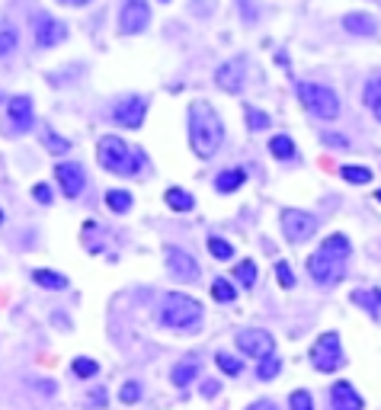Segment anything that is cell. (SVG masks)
I'll return each instance as SVG.
<instances>
[{
  "label": "cell",
  "mask_w": 381,
  "mask_h": 410,
  "mask_svg": "<svg viewBox=\"0 0 381 410\" xmlns=\"http://www.w3.org/2000/svg\"><path fill=\"white\" fill-rule=\"evenodd\" d=\"M362 103L372 109V116L381 122V74L368 77L365 80V93H362Z\"/></svg>",
  "instance_id": "d6986e66"
},
{
  "label": "cell",
  "mask_w": 381,
  "mask_h": 410,
  "mask_svg": "<svg viewBox=\"0 0 381 410\" xmlns=\"http://www.w3.org/2000/svg\"><path fill=\"white\" fill-rule=\"evenodd\" d=\"M55 180L61 183V193L68 195V199H77V195L83 193V186H87V174H83V167H80V164H74V160L58 164V167H55Z\"/></svg>",
  "instance_id": "7c38bea8"
},
{
  "label": "cell",
  "mask_w": 381,
  "mask_h": 410,
  "mask_svg": "<svg viewBox=\"0 0 381 410\" xmlns=\"http://www.w3.org/2000/svg\"><path fill=\"white\" fill-rule=\"evenodd\" d=\"M32 195L42 202V205H52V189L45 186V183H39V186H32Z\"/></svg>",
  "instance_id": "f35d334b"
},
{
  "label": "cell",
  "mask_w": 381,
  "mask_h": 410,
  "mask_svg": "<svg viewBox=\"0 0 381 410\" xmlns=\"http://www.w3.org/2000/svg\"><path fill=\"white\" fill-rule=\"evenodd\" d=\"M32 282L42 285V289H52V292H64V289H68V279H64L61 272H52V270H35Z\"/></svg>",
  "instance_id": "44dd1931"
},
{
  "label": "cell",
  "mask_w": 381,
  "mask_h": 410,
  "mask_svg": "<svg viewBox=\"0 0 381 410\" xmlns=\"http://www.w3.org/2000/svg\"><path fill=\"white\" fill-rule=\"evenodd\" d=\"M212 299L215 301H234L237 289L228 282V279H215V282H212Z\"/></svg>",
  "instance_id": "83f0119b"
},
{
  "label": "cell",
  "mask_w": 381,
  "mask_h": 410,
  "mask_svg": "<svg viewBox=\"0 0 381 410\" xmlns=\"http://www.w3.org/2000/svg\"><path fill=\"white\" fill-rule=\"evenodd\" d=\"M147 23H151V7H147V0H125L122 13H119V29H122V35L145 32Z\"/></svg>",
  "instance_id": "ba28073f"
},
{
  "label": "cell",
  "mask_w": 381,
  "mask_h": 410,
  "mask_svg": "<svg viewBox=\"0 0 381 410\" xmlns=\"http://www.w3.org/2000/svg\"><path fill=\"white\" fill-rule=\"evenodd\" d=\"M340 176H343V180H346V183H356V186H365V183L372 180V170H368V167H343V170H340Z\"/></svg>",
  "instance_id": "f1b7e54d"
},
{
  "label": "cell",
  "mask_w": 381,
  "mask_h": 410,
  "mask_svg": "<svg viewBox=\"0 0 381 410\" xmlns=\"http://www.w3.org/2000/svg\"><path fill=\"white\" fill-rule=\"evenodd\" d=\"M97 160H99V167L109 170V174H116V176H135L141 167H145V154L135 151V147H128L122 138H116V135L99 138Z\"/></svg>",
  "instance_id": "3957f363"
},
{
  "label": "cell",
  "mask_w": 381,
  "mask_h": 410,
  "mask_svg": "<svg viewBox=\"0 0 381 410\" xmlns=\"http://www.w3.org/2000/svg\"><path fill=\"white\" fill-rule=\"evenodd\" d=\"M243 74H247V61H243V58H231V61H224L222 68L215 71V84L222 87L224 93H241Z\"/></svg>",
  "instance_id": "4fadbf2b"
},
{
  "label": "cell",
  "mask_w": 381,
  "mask_h": 410,
  "mask_svg": "<svg viewBox=\"0 0 381 410\" xmlns=\"http://www.w3.org/2000/svg\"><path fill=\"white\" fill-rule=\"evenodd\" d=\"M289 410H314V401L308 391H291L289 397Z\"/></svg>",
  "instance_id": "e575fe53"
},
{
  "label": "cell",
  "mask_w": 381,
  "mask_h": 410,
  "mask_svg": "<svg viewBox=\"0 0 381 410\" xmlns=\"http://www.w3.org/2000/svg\"><path fill=\"white\" fill-rule=\"evenodd\" d=\"M234 279L241 285H247V289H253V285H257V263H253V260H243V263H237L234 266Z\"/></svg>",
  "instance_id": "4316f807"
},
{
  "label": "cell",
  "mask_w": 381,
  "mask_h": 410,
  "mask_svg": "<svg viewBox=\"0 0 381 410\" xmlns=\"http://www.w3.org/2000/svg\"><path fill=\"white\" fill-rule=\"evenodd\" d=\"M247 410H279V407L272 401H257V404H250Z\"/></svg>",
  "instance_id": "ab89813d"
},
{
  "label": "cell",
  "mask_w": 381,
  "mask_h": 410,
  "mask_svg": "<svg viewBox=\"0 0 381 410\" xmlns=\"http://www.w3.org/2000/svg\"><path fill=\"white\" fill-rule=\"evenodd\" d=\"M215 391H218V382H205V385H202V394H208V397H212V394H215Z\"/></svg>",
  "instance_id": "60d3db41"
},
{
  "label": "cell",
  "mask_w": 381,
  "mask_h": 410,
  "mask_svg": "<svg viewBox=\"0 0 381 410\" xmlns=\"http://www.w3.org/2000/svg\"><path fill=\"white\" fill-rule=\"evenodd\" d=\"M237 349L253 356V359H266V356H272V349H276V340H272V334H266V330H241V334H237Z\"/></svg>",
  "instance_id": "8fae6325"
},
{
  "label": "cell",
  "mask_w": 381,
  "mask_h": 410,
  "mask_svg": "<svg viewBox=\"0 0 381 410\" xmlns=\"http://www.w3.org/2000/svg\"><path fill=\"white\" fill-rule=\"evenodd\" d=\"M353 301L359 308H365L375 320L381 318V289H356L353 292Z\"/></svg>",
  "instance_id": "ac0fdd59"
},
{
  "label": "cell",
  "mask_w": 381,
  "mask_h": 410,
  "mask_svg": "<svg viewBox=\"0 0 381 410\" xmlns=\"http://www.w3.org/2000/svg\"><path fill=\"white\" fill-rule=\"evenodd\" d=\"M160 4H167V0H160Z\"/></svg>",
  "instance_id": "f6af8a7d"
},
{
  "label": "cell",
  "mask_w": 381,
  "mask_h": 410,
  "mask_svg": "<svg viewBox=\"0 0 381 410\" xmlns=\"http://www.w3.org/2000/svg\"><path fill=\"white\" fill-rule=\"evenodd\" d=\"M215 362H218V368H222V372H228V375H241V368H243L241 359H234L231 353H218Z\"/></svg>",
  "instance_id": "836d02e7"
},
{
  "label": "cell",
  "mask_w": 381,
  "mask_h": 410,
  "mask_svg": "<svg viewBox=\"0 0 381 410\" xmlns=\"http://www.w3.org/2000/svg\"><path fill=\"white\" fill-rule=\"evenodd\" d=\"M330 407L333 410H362L365 401H362L359 391H356L349 382H337L330 388Z\"/></svg>",
  "instance_id": "2e32d148"
},
{
  "label": "cell",
  "mask_w": 381,
  "mask_h": 410,
  "mask_svg": "<svg viewBox=\"0 0 381 410\" xmlns=\"http://www.w3.org/2000/svg\"><path fill=\"white\" fill-rule=\"evenodd\" d=\"M164 202H167V205H170L174 212H193V205H195L193 193H186V189H180V186L167 189V193H164Z\"/></svg>",
  "instance_id": "ffe728a7"
},
{
  "label": "cell",
  "mask_w": 381,
  "mask_h": 410,
  "mask_svg": "<svg viewBox=\"0 0 381 410\" xmlns=\"http://www.w3.org/2000/svg\"><path fill=\"white\" fill-rule=\"evenodd\" d=\"M7 116H10V132H29L32 122H35L32 100H29V97H13L7 103Z\"/></svg>",
  "instance_id": "5bb4252c"
},
{
  "label": "cell",
  "mask_w": 381,
  "mask_h": 410,
  "mask_svg": "<svg viewBox=\"0 0 381 410\" xmlns=\"http://www.w3.org/2000/svg\"><path fill=\"white\" fill-rule=\"evenodd\" d=\"M61 4H68V7H83V4H90V0H61Z\"/></svg>",
  "instance_id": "b9f144b4"
},
{
  "label": "cell",
  "mask_w": 381,
  "mask_h": 410,
  "mask_svg": "<svg viewBox=\"0 0 381 410\" xmlns=\"http://www.w3.org/2000/svg\"><path fill=\"white\" fill-rule=\"evenodd\" d=\"M349 253H353V247H349V237L346 234L324 237V243H320L318 251L308 257V276H311L314 282H320V285L340 282L343 272H346Z\"/></svg>",
  "instance_id": "7a4b0ae2"
},
{
  "label": "cell",
  "mask_w": 381,
  "mask_h": 410,
  "mask_svg": "<svg viewBox=\"0 0 381 410\" xmlns=\"http://www.w3.org/2000/svg\"><path fill=\"white\" fill-rule=\"evenodd\" d=\"M64 35H68V29H64L61 20L39 16V23H35V45H39V49H52V45L64 42Z\"/></svg>",
  "instance_id": "9a60e30c"
},
{
  "label": "cell",
  "mask_w": 381,
  "mask_h": 410,
  "mask_svg": "<svg viewBox=\"0 0 381 410\" xmlns=\"http://www.w3.org/2000/svg\"><path fill=\"white\" fill-rule=\"evenodd\" d=\"M106 205H109L116 215H122V212L132 209V195L125 193V189H109V193H106Z\"/></svg>",
  "instance_id": "d4e9b609"
},
{
  "label": "cell",
  "mask_w": 381,
  "mask_h": 410,
  "mask_svg": "<svg viewBox=\"0 0 381 410\" xmlns=\"http://www.w3.org/2000/svg\"><path fill=\"white\" fill-rule=\"evenodd\" d=\"M157 318H160V324H164V327L189 330V327H195L202 320V305L193 299V295L170 292V295H164V301H160Z\"/></svg>",
  "instance_id": "277c9868"
},
{
  "label": "cell",
  "mask_w": 381,
  "mask_h": 410,
  "mask_svg": "<svg viewBox=\"0 0 381 410\" xmlns=\"http://www.w3.org/2000/svg\"><path fill=\"white\" fill-rule=\"evenodd\" d=\"M164 257H167V272L174 279H180V282H195V279H199V263H195L186 251H180V247L170 243L164 251Z\"/></svg>",
  "instance_id": "30bf717a"
},
{
  "label": "cell",
  "mask_w": 381,
  "mask_h": 410,
  "mask_svg": "<svg viewBox=\"0 0 381 410\" xmlns=\"http://www.w3.org/2000/svg\"><path fill=\"white\" fill-rule=\"evenodd\" d=\"M208 251H212V257H215V260H231V257H234V247H231L228 241H222V237H208Z\"/></svg>",
  "instance_id": "f546056e"
},
{
  "label": "cell",
  "mask_w": 381,
  "mask_h": 410,
  "mask_svg": "<svg viewBox=\"0 0 381 410\" xmlns=\"http://www.w3.org/2000/svg\"><path fill=\"white\" fill-rule=\"evenodd\" d=\"M270 151L276 154L279 160H291L295 157V141H291L289 135H276V138L270 141Z\"/></svg>",
  "instance_id": "484cf974"
},
{
  "label": "cell",
  "mask_w": 381,
  "mask_h": 410,
  "mask_svg": "<svg viewBox=\"0 0 381 410\" xmlns=\"http://www.w3.org/2000/svg\"><path fill=\"white\" fill-rule=\"evenodd\" d=\"M119 401H122V404H135V401H141V388H138V382H125V385H122V391H119Z\"/></svg>",
  "instance_id": "8d00e7d4"
},
{
  "label": "cell",
  "mask_w": 381,
  "mask_h": 410,
  "mask_svg": "<svg viewBox=\"0 0 381 410\" xmlns=\"http://www.w3.org/2000/svg\"><path fill=\"white\" fill-rule=\"evenodd\" d=\"M298 100L314 112L318 119H337L340 116V100L330 87H320V84H298Z\"/></svg>",
  "instance_id": "5b68a950"
},
{
  "label": "cell",
  "mask_w": 381,
  "mask_h": 410,
  "mask_svg": "<svg viewBox=\"0 0 381 410\" xmlns=\"http://www.w3.org/2000/svg\"><path fill=\"white\" fill-rule=\"evenodd\" d=\"M71 368H74V375H77V378H93V375L99 372V366H97L93 359H87V356L74 359V366H71Z\"/></svg>",
  "instance_id": "4dcf8cb0"
},
{
  "label": "cell",
  "mask_w": 381,
  "mask_h": 410,
  "mask_svg": "<svg viewBox=\"0 0 381 410\" xmlns=\"http://www.w3.org/2000/svg\"><path fill=\"white\" fill-rule=\"evenodd\" d=\"M42 141H45V147L55 151V154H68L71 151V141L61 138V135H55V132H45V135H42Z\"/></svg>",
  "instance_id": "d6a6232c"
},
{
  "label": "cell",
  "mask_w": 381,
  "mask_h": 410,
  "mask_svg": "<svg viewBox=\"0 0 381 410\" xmlns=\"http://www.w3.org/2000/svg\"><path fill=\"white\" fill-rule=\"evenodd\" d=\"M276 279L282 289H291L295 285V276H291V266L289 263H276Z\"/></svg>",
  "instance_id": "74e56055"
},
{
  "label": "cell",
  "mask_w": 381,
  "mask_h": 410,
  "mask_svg": "<svg viewBox=\"0 0 381 410\" xmlns=\"http://www.w3.org/2000/svg\"><path fill=\"white\" fill-rule=\"evenodd\" d=\"M282 234L289 243H305L318 234V218L301 209H282Z\"/></svg>",
  "instance_id": "52a82bcc"
},
{
  "label": "cell",
  "mask_w": 381,
  "mask_h": 410,
  "mask_svg": "<svg viewBox=\"0 0 381 410\" xmlns=\"http://www.w3.org/2000/svg\"><path fill=\"white\" fill-rule=\"evenodd\" d=\"M243 180H247V174L243 170H222V174L215 176V189L218 193H234V189L243 186Z\"/></svg>",
  "instance_id": "7402d4cb"
},
{
  "label": "cell",
  "mask_w": 381,
  "mask_h": 410,
  "mask_svg": "<svg viewBox=\"0 0 381 410\" xmlns=\"http://www.w3.org/2000/svg\"><path fill=\"white\" fill-rule=\"evenodd\" d=\"M0 224H4V212H0Z\"/></svg>",
  "instance_id": "7bdbcfd3"
},
{
  "label": "cell",
  "mask_w": 381,
  "mask_h": 410,
  "mask_svg": "<svg viewBox=\"0 0 381 410\" xmlns=\"http://www.w3.org/2000/svg\"><path fill=\"white\" fill-rule=\"evenodd\" d=\"M343 29L353 35H375L378 32V23H375V16L368 13H346L343 16Z\"/></svg>",
  "instance_id": "e0dca14e"
},
{
  "label": "cell",
  "mask_w": 381,
  "mask_h": 410,
  "mask_svg": "<svg viewBox=\"0 0 381 410\" xmlns=\"http://www.w3.org/2000/svg\"><path fill=\"white\" fill-rule=\"evenodd\" d=\"M224 141V122L215 112L212 103H189V145H193V154L202 160L215 157V151Z\"/></svg>",
  "instance_id": "6da1fadb"
},
{
  "label": "cell",
  "mask_w": 381,
  "mask_h": 410,
  "mask_svg": "<svg viewBox=\"0 0 381 410\" xmlns=\"http://www.w3.org/2000/svg\"><path fill=\"white\" fill-rule=\"evenodd\" d=\"M279 372H282V359H279L276 353L266 356V359H260V366H257V378H260V382H270V378H276Z\"/></svg>",
  "instance_id": "cb8c5ba5"
},
{
  "label": "cell",
  "mask_w": 381,
  "mask_h": 410,
  "mask_svg": "<svg viewBox=\"0 0 381 410\" xmlns=\"http://www.w3.org/2000/svg\"><path fill=\"white\" fill-rule=\"evenodd\" d=\"M311 366L318 372H337V368L346 366V356H343V346H340V334H327L318 337V343L311 346Z\"/></svg>",
  "instance_id": "8992f818"
},
{
  "label": "cell",
  "mask_w": 381,
  "mask_h": 410,
  "mask_svg": "<svg viewBox=\"0 0 381 410\" xmlns=\"http://www.w3.org/2000/svg\"><path fill=\"white\" fill-rule=\"evenodd\" d=\"M147 116V100L145 97H125L116 103V109H112V119H116L122 128H141V122H145Z\"/></svg>",
  "instance_id": "9c48e42d"
},
{
  "label": "cell",
  "mask_w": 381,
  "mask_h": 410,
  "mask_svg": "<svg viewBox=\"0 0 381 410\" xmlns=\"http://www.w3.org/2000/svg\"><path fill=\"white\" fill-rule=\"evenodd\" d=\"M247 126L253 128V132H263V128H270V116H266L263 109H253V106H247Z\"/></svg>",
  "instance_id": "1f68e13d"
},
{
  "label": "cell",
  "mask_w": 381,
  "mask_h": 410,
  "mask_svg": "<svg viewBox=\"0 0 381 410\" xmlns=\"http://www.w3.org/2000/svg\"><path fill=\"white\" fill-rule=\"evenodd\" d=\"M16 52V32L13 29H0V58H7Z\"/></svg>",
  "instance_id": "d590c367"
},
{
  "label": "cell",
  "mask_w": 381,
  "mask_h": 410,
  "mask_svg": "<svg viewBox=\"0 0 381 410\" xmlns=\"http://www.w3.org/2000/svg\"><path fill=\"white\" fill-rule=\"evenodd\" d=\"M378 202H381V193H378Z\"/></svg>",
  "instance_id": "ee69618b"
},
{
  "label": "cell",
  "mask_w": 381,
  "mask_h": 410,
  "mask_svg": "<svg viewBox=\"0 0 381 410\" xmlns=\"http://www.w3.org/2000/svg\"><path fill=\"white\" fill-rule=\"evenodd\" d=\"M199 375V362L189 359V362H180V366H174V372H170V378H174V385H189L193 378Z\"/></svg>",
  "instance_id": "603a6c76"
}]
</instances>
